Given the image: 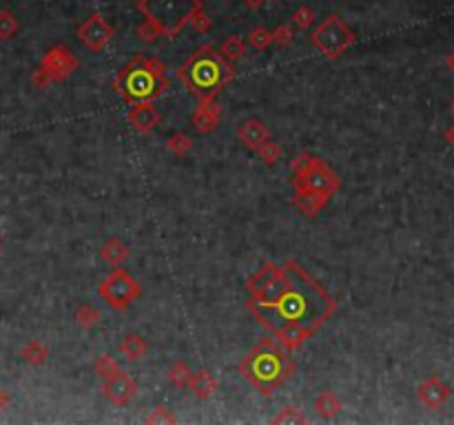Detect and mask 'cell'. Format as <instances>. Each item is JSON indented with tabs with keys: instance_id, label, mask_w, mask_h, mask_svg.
<instances>
[{
	"instance_id": "d4e9b609",
	"label": "cell",
	"mask_w": 454,
	"mask_h": 425,
	"mask_svg": "<svg viewBox=\"0 0 454 425\" xmlns=\"http://www.w3.org/2000/svg\"><path fill=\"white\" fill-rule=\"evenodd\" d=\"M191 379H193V370H191L184 361H176L169 368V381L178 387H188Z\"/></svg>"
},
{
	"instance_id": "74e56055",
	"label": "cell",
	"mask_w": 454,
	"mask_h": 425,
	"mask_svg": "<svg viewBox=\"0 0 454 425\" xmlns=\"http://www.w3.org/2000/svg\"><path fill=\"white\" fill-rule=\"evenodd\" d=\"M11 403V397H9V392L5 387H0V412L3 410H7V405Z\"/></svg>"
},
{
	"instance_id": "7402d4cb",
	"label": "cell",
	"mask_w": 454,
	"mask_h": 425,
	"mask_svg": "<svg viewBox=\"0 0 454 425\" xmlns=\"http://www.w3.org/2000/svg\"><path fill=\"white\" fill-rule=\"evenodd\" d=\"M21 357L23 361H27L29 366H42L49 357V348L42 341H29L23 350H21Z\"/></svg>"
},
{
	"instance_id": "9c48e42d",
	"label": "cell",
	"mask_w": 454,
	"mask_h": 425,
	"mask_svg": "<svg viewBox=\"0 0 454 425\" xmlns=\"http://www.w3.org/2000/svg\"><path fill=\"white\" fill-rule=\"evenodd\" d=\"M100 299H104V304H109L113 310H127L133 301L142 295L140 283L133 279V275L125 268H113V273L100 283L98 288Z\"/></svg>"
},
{
	"instance_id": "836d02e7",
	"label": "cell",
	"mask_w": 454,
	"mask_h": 425,
	"mask_svg": "<svg viewBox=\"0 0 454 425\" xmlns=\"http://www.w3.org/2000/svg\"><path fill=\"white\" fill-rule=\"evenodd\" d=\"M293 38H295V33H293V29H290L288 25H279V27L273 31V42H275L277 47H288V45L293 42Z\"/></svg>"
},
{
	"instance_id": "3957f363",
	"label": "cell",
	"mask_w": 454,
	"mask_h": 425,
	"mask_svg": "<svg viewBox=\"0 0 454 425\" xmlns=\"http://www.w3.org/2000/svg\"><path fill=\"white\" fill-rule=\"evenodd\" d=\"M178 78L198 98V102L217 100L222 89L233 82L235 69L211 45H202L180 64Z\"/></svg>"
},
{
	"instance_id": "b9f144b4",
	"label": "cell",
	"mask_w": 454,
	"mask_h": 425,
	"mask_svg": "<svg viewBox=\"0 0 454 425\" xmlns=\"http://www.w3.org/2000/svg\"><path fill=\"white\" fill-rule=\"evenodd\" d=\"M0 253H3V237H0Z\"/></svg>"
},
{
	"instance_id": "d590c367",
	"label": "cell",
	"mask_w": 454,
	"mask_h": 425,
	"mask_svg": "<svg viewBox=\"0 0 454 425\" xmlns=\"http://www.w3.org/2000/svg\"><path fill=\"white\" fill-rule=\"evenodd\" d=\"M191 27H193L198 33H206L208 29L213 27V23H211V18H208V16L204 13V9H200V11L193 16V21H191Z\"/></svg>"
},
{
	"instance_id": "6da1fadb",
	"label": "cell",
	"mask_w": 454,
	"mask_h": 425,
	"mask_svg": "<svg viewBox=\"0 0 454 425\" xmlns=\"http://www.w3.org/2000/svg\"><path fill=\"white\" fill-rule=\"evenodd\" d=\"M288 283L275 301L266 306H246L251 314L271 334L284 326H304L317 332L337 312V301L300 261L286 259Z\"/></svg>"
},
{
	"instance_id": "d6a6232c",
	"label": "cell",
	"mask_w": 454,
	"mask_h": 425,
	"mask_svg": "<svg viewBox=\"0 0 454 425\" xmlns=\"http://www.w3.org/2000/svg\"><path fill=\"white\" fill-rule=\"evenodd\" d=\"M293 25L295 27H300V29H310L312 25H315V13H312V9L310 7H306V5H302L300 9H295V13H293Z\"/></svg>"
},
{
	"instance_id": "e0dca14e",
	"label": "cell",
	"mask_w": 454,
	"mask_h": 425,
	"mask_svg": "<svg viewBox=\"0 0 454 425\" xmlns=\"http://www.w3.org/2000/svg\"><path fill=\"white\" fill-rule=\"evenodd\" d=\"M330 198H324V195L317 193H308V191H295L293 193V204L297 210H302L306 217H315L328 206Z\"/></svg>"
},
{
	"instance_id": "f1b7e54d",
	"label": "cell",
	"mask_w": 454,
	"mask_h": 425,
	"mask_svg": "<svg viewBox=\"0 0 454 425\" xmlns=\"http://www.w3.org/2000/svg\"><path fill=\"white\" fill-rule=\"evenodd\" d=\"M93 370H96V375L104 381V379L113 377L115 372L120 370V366H118V361L111 357V354H100V357L96 359V363H93Z\"/></svg>"
},
{
	"instance_id": "2e32d148",
	"label": "cell",
	"mask_w": 454,
	"mask_h": 425,
	"mask_svg": "<svg viewBox=\"0 0 454 425\" xmlns=\"http://www.w3.org/2000/svg\"><path fill=\"white\" fill-rule=\"evenodd\" d=\"M237 140H239V144L244 149H249V151L255 153L266 140H271V131L266 129V124L261 120L249 118L237 127Z\"/></svg>"
},
{
	"instance_id": "83f0119b",
	"label": "cell",
	"mask_w": 454,
	"mask_h": 425,
	"mask_svg": "<svg viewBox=\"0 0 454 425\" xmlns=\"http://www.w3.org/2000/svg\"><path fill=\"white\" fill-rule=\"evenodd\" d=\"M271 423H282V425H286V423H290V425H300V423H308V419L302 414V410L300 407H295V405H286V407H282V412L279 414H275L273 419H271Z\"/></svg>"
},
{
	"instance_id": "7a4b0ae2",
	"label": "cell",
	"mask_w": 454,
	"mask_h": 425,
	"mask_svg": "<svg viewBox=\"0 0 454 425\" xmlns=\"http://www.w3.org/2000/svg\"><path fill=\"white\" fill-rule=\"evenodd\" d=\"M239 375L259 395H273L295 372L297 363L288 357V350L277 339H261L246 357L239 361Z\"/></svg>"
},
{
	"instance_id": "ffe728a7",
	"label": "cell",
	"mask_w": 454,
	"mask_h": 425,
	"mask_svg": "<svg viewBox=\"0 0 454 425\" xmlns=\"http://www.w3.org/2000/svg\"><path fill=\"white\" fill-rule=\"evenodd\" d=\"M120 352H122V357L129 359V361H140V359L147 357L149 344L140 334H127L125 339L120 341Z\"/></svg>"
},
{
	"instance_id": "e575fe53",
	"label": "cell",
	"mask_w": 454,
	"mask_h": 425,
	"mask_svg": "<svg viewBox=\"0 0 454 425\" xmlns=\"http://www.w3.org/2000/svg\"><path fill=\"white\" fill-rule=\"evenodd\" d=\"M135 35H137L140 40H144V42H153L155 38H160L162 33H160L158 29H155L151 23H147V21H144L142 25H140V27L135 29Z\"/></svg>"
},
{
	"instance_id": "1f68e13d",
	"label": "cell",
	"mask_w": 454,
	"mask_h": 425,
	"mask_svg": "<svg viewBox=\"0 0 454 425\" xmlns=\"http://www.w3.org/2000/svg\"><path fill=\"white\" fill-rule=\"evenodd\" d=\"M178 419H176V414H171V410L166 405H155L153 410L144 416V423H149V425H155V423H166V425H173Z\"/></svg>"
},
{
	"instance_id": "ac0fdd59",
	"label": "cell",
	"mask_w": 454,
	"mask_h": 425,
	"mask_svg": "<svg viewBox=\"0 0 454 425\" xmlns=\"http://www.w3.org/2000/svg\"><path fill=\"white\" fill-rule=\"evenodd\" d=\"M100 255H102L104 261L111 264L113 268H118V266H122V264H125L131 257V251H129V246L122 242L120 237H111L107 244L102 246Z\"/></svg>"
},
{
	"instance_id": "30bf717a",
	"label": "cell",
	"mask_w": 454,
	"mask_h": 425,
	"mask_svg": "<svg viewBox=\"0 0 454 425\" xmlns=\"http://www.w3.org/2000/svg\"><path fill=\"white\" fill-rule=\"evenodd\" d=\"M113 27L111 23L104 18L100 11H93L86 21L76 29V35H78V40L89 49L93 53H100L109 47V42L113 40Z\"/></svg>"
},
{
	"instance_id": "ba28073f",
	"label": "cell",
	"mask_w": 454,
	"mask_h": 425,
	"mask_svg": "<svg viewBox=\"0 0 454 425\" xmlns=\"http://www.w3.org/2000/svg\"><path fill=\"white\" fill-rule=\"evenodd\" d=\"M288 283V271L282 264H264L261 268L246 279V290L251 293L246 306H266L275 301Z\"/></svg>"
},
{
	"instance_id": "d6986e66",
	"label": "cell",
	"mask_w": 454,
	"mask_h": 425,
	"mask_svg": "<svg viewBox=\"0 0 454 425\" xmlns=\"http://www.w3.org/2000/svg\"><path fill=\"white\" fill-rule=\"evenodd\" d=\"M188 390L193 392L198 399H208L211 397L215 390H217V379L211 375L208 370H198V372H193V379H191V385H188Z\"/></svg>"
},
{
	"instance_id": "7bdbcfd3",
	"label": "cell",
	"mask_w": 454,
	"mask_h": 425,
	"mask_svg": "<svg viewBox=\"0 0 454 425\" xmlns=\"http://www.w3.org/2000/svg\"><path fill=\"white\" fill-rule=\"evenodd\" d=\"M450 109H452V115H454V100H452V104H450Z\"/></svg>"
},
{
	"instance_id": "9a60e30c",
	"label": "cell",
	"mask_w": 454,
	"mask_h": 425,
	"mask_svg": "<svg viewBox=\"0 0 454 425\" xmlns=\"http://www.w3.org/2000/svg\"><path fill=\"white\" fill-rule=\"evenodd\" d=\"M220 122H222V109H220L217 100L198 102V109L193 111V115H191V124H193L195 131L202 135L217 131Z\"/></svg>"
},
{
	"instance_id": "f35d334b",
	"label": "cell",
	"mask_w": 454,
	"mask_h": 425,
	"mask_svg": "<svg viewBox=\"0 0 454 425\" xmlns=\"http://www.w3.org/2000/svg\"><path fill=\"white\" fill-rule=\"evenodd\" d=\"M244 5H246L249 9H259V7L266 5V0H244Z\"/></svg>"
},
{
	"instance_id": "7c38bea8",
	"label": "cell",
	"mask_w": 454,
	"mask_h": 425,
	"mask_svg": "<svg viewBox=\"0 0 454 425\" xmlns=\"http://www.w3.org/2000/svg\"><path fill=\"white\" fill-rule=\"evenodd\" d=\"M102 395L107 397L113 405L125 407V405H129L135 399L137 383H135V379L129 375V372L118 370L113 377L102 381Z\"/></svg>"
},
{
	"instance_id": "ab89813d",
	"label": "cell",
	"mask_w": 454,
	"mask_h": 425,
	"mask_svg": "<svg viewBox=\"0 0 454 425\" xmlns=\"http://www.w3.org/2000/svg\"><path fill=\"white\" fill-rule=\"evenodd\" d=\"M443 137L448 140V144H452V147H454V124H452V127H448V129H446Z\"/></svg>"
},
{
	"instance_id": "8d00e7d4",
	"label": "cell",
	"mask_w": 454,
	"mask_h": 425,
	"mask_svg": "<svg viewBox=\"0 0 454 425\" xmlns=\"http://www.w3.org/2000/svg\"><path fill=\"white\" fill-rule=\"evenodd\" d=\"M31 82H33V86H38V89H47V86H51L54 84V80H51L45 71L38 67L36 71H33V76H31Z\"/></svg>"
},
{
	"instance_id": "4dcf8cb0",
	"label": "cell",
	"mask_w": 454,
	"mask_h": 425,
	"mask_svg": "<svg viewBox=\"0 0 454 425\" xmlns=\"http://www.w3.org/2000/svg\"><path fill=\"white\" fill-rule=\"evenodd\" d=\"M249 42L253 49L257 51H264L273 45V31L266 29V27H255L251 33H249Z\"/></svg>"
},
{
	"instance_id": "52a82bcc",
	"label": "cell",
	"mask_w": 454,
	"mask_h": 425,
	"mask_svg": "<svg viewBox=\"0 0 454 425\" xmlns=\"http://www.w3.org/2000/svg\"><path fill=\"white\" fill-rule=\"evenodd\" d=\"M310 45L315 47L324 58L337 60L355 45V31L341 21L339 16H328L310 33Z\"/></svg>"
},
{
	"instance_id": "5b68a950",
	"label": "cell",
	"mask_w": 454,
	"mask_h": 425,
	"mask_svg": "<svg viewBox=\"0 0 454 425\" xmlns=\"http://www.w3.org/2000/svg\"><path fill=\"white\" fill-rule=\"evenodd\" d=\"M200 9H204L202 0H140L137 3V11L144 16V21L166 38H176L186 25H191Z\"/></svg>"
},
{
	"instance_id": "44dd1931",
	"label": "cell",
	"mask_w": 454,
	"mask_h": 425,
	"mask_svg": "<svg viewBox=\"0 0 454 425\" xmlns=\"http://www.w3.org/2000/svg\"><path fill=\"white\" fill-rule=\"evenodd\" d=\"M315 410L324 419H335L341 412V401H339V397L335 392L324 390V392L315 399Z\"/></svg>"
},
{
	"instance_id": "484cf974",
	"label": "cell",
	"mask_w": 454,
	"mask_h": 425,
	"mask_svg": "<svg viewBox=\"0 0 454 425\" xmlns=\"http://www.w3.org/2000/svg\"><path fill=\"white\" fill-rule=\"evenodd\" d=\"M166 149L176 157H184L191 153V149H193V140H191L186 133H176L166 140Z\"/></svg>"
},
{
	"instance_id": "4316f807",
	"label": "cell",
	"mask_w": 454,
	"mask_h": 425,
	"mask_svg": "<svg viewBox=\"0 0 454 425\" xmlns=\"http://www.w3.org/2000/svg\"><path fill=\"white\" fill-rule=\"evenodd\" d=\"M21 29L18 18H16L9 9L0 11V40H11Z\"/></svg>"
},
{
	"instance_id": "4fadbf2b",
	"label": "cell",
	"mask_w": 454,
	"mask_h": 425,
	"mask_svg": "<svg viewBox=\"0 0 454 425\" xmlns=\"http://www.w3.org/2000/svg\"><path fill=\"white\" fill-rule=\"evenodd\" d=\"M127 122L131 124V129L140 135H149L155 131L162 122V113L155 109L153 102H135L131 104V109L127 113Z\"/></svg>"
},
{
	"instance_id": "8992f818",
	"label": "cell",
	"mask_w": 454,
	"mask_h": 425,
	"mask_svg": "<svg viewBox=\"0 0 454 425\" xmlns=\"http://www.w3.org/2000/svg\"><path fill=\"white\" fill-rule=\"evenodd\" d=\"M341 180L324 159L302 153L293 159V191H308L324 198H333L339 191Z\"/></svg>"
},
{
	"instance_id": "60d3db41",
	"label": "cell",
	"mask_w": 454,
	"mask_h": 425,
	"mask_svg": "<svg viewBox=\"0 0 454 425\" xmlns=\"http://www.w3.org/2000/svg\"><path fill=\"white\" fill-rule=\"evenodd\" d=\"M446 67H448V69L452 71V74H454V49L448 53V58H446Z\"/></svg>"
},
{
	"instance_id": "f546056e",
	"label": "cell",
	"mask_w": 454,
	"mask_h": 425,
	"mask_svg": "<svg viewBox=\"0 0 454 425\" xmlns=\"http://www.w3.org/2000/svg\"><path fill=\"white\" fill-rule=\"evenodd\" d=\"M255 155H257V157H259L264 164L273 166V164L277 162V159L282 157V147H279V144H275L273 140H266L264 144H261V147L255 151Z\"/></svg>"
},
{
	"instance_id": "277c9868",
	"label": "cell",
	"mask_w": 454,
	"mask_h": 425,
	"mask_svg": "<svg viewBox=\"0 0 454 425\" xmlns=\"http://www.w3.org/2000/svg\"><path fill=\"white\" fill-rule=\"evenodd\" d=\"M166 74L169 69L158 56L135 53L129 60V64L118 71L113 89L115 94L129 104L153 102L155 98H160L171 84Z\"/></svg>"
},
{
	"instance_id": "8fae6325",
	"label": "cell",
	"mask_w": 454,
	"mask_h": 425,
	"mask_svg": "<svg viewBox=\"0 0 454 425\" xmlns=\"http://www.w3.org/2000/svg\"><path fill=\"white\" fill-rule=\"evenodd\" d=\"M78 67H80V62L74 56V51L69 49L67 45H62V42L51 47L42 56V60H40V69L54 82H64L69 76L76 74Z\"/></svg>"
},
{
	"instance_id": "5bb4252c",
	"label": "cell",
	"mask_w": 454,
	"mask_h": 425,
	"mask_svg": "<svg viewBox=\"0 0 454 425\" xmlns=\"http://www.w3.org/2000/svg\"><path fill=\"white\" fill-rule=\"evenodd\" d=\"M450 395H452L450 385L441 377H436V375L428 377L416 390L419 401H421L428 410H439V407H443L450 401Z\"/></svg>"
},
{
	"instance_id": "603a6c76",
	"label": "cell",
	"mask_w": 454,
	"mask_h": 425,
	"mask_svg": "<svg viewBox=\"0 0 454 425\" xmlns=\"http://www.w3.org/2000/svg\"><path fill=\"white\" fill-rule=\"evenodd\" d=\"M220 53L229 62H237L244 56V53H246V45H244V40L239 38V35H229V38L222 42Z\"/></svg>"
},
{
	"instance_id": "cb8c5ba5",
	"label": "cell",
	"mask_w": 454,
	"mask_h": 425,
	"mask_svg": "<svg viewBox=\"0 0 454 425\" xmlns=\"http://www.w3.org/2000/svg\"><path fill=\"white\" fill-rule=\"evenodd\" d=\"M74 319H76V324H78L82 330H91V328H96V326L100 324V312H98L93 306H89V304H80V306L76 308Z\"/></svg>"
}]
</instances>
